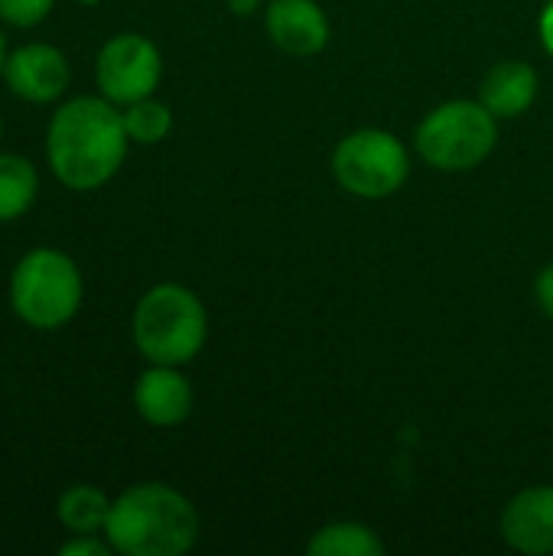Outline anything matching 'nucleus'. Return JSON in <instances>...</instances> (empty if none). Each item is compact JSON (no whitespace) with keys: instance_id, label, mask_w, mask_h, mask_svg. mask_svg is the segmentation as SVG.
Listing matches in <instances>:
<instances>
[{"instance_id":"obj_1","label":"nucleus","mask_w":553,"mask_h":556,"mask_svg":"<svg viewBox=\"0 0 553 556\" xmlns=\"http://www.w3.org/2000/svg\"><path fill=\"white\" fill-rule=\"evenodd\" d=\"M124 114L108 98H72L65 101L46 130V156L55 179L75 192L104 186L127 156Z\"/></svg>"},{"instance_id":"obj_2","label":"nucleus","mask_w":553,"mask_h":556,"mask_svg":"<svg viewBox=\"0 0 553 556\" xmlns=\"http://www.w3.org/2000/svg\"><path fill=\"white\" fill-rule=\"evenodd\" d=\"M104 538L114 554L179 556L199 541V515L176 489L147 482L114 498Z\"/></svg>"},{"instance_id":"obj_3","label":"nucleus","mask_w":553,"mask_h":556,"mask_svg":"<svg viewBox=\"0 0 553 556\" xmlns=\"http://www.w3.org/2000/svg\"><path fill=\"white\" fill-rule=\"evenodd\" d=\"M209 336V316L199 296L179 283L147 290L134 309V345L153 365L192 362Z\"/></svg>"},{"instance_id":"obj_4","label":"nucleus","mask_w":553,"mask_h":556,"mask_svg":"<svg viewBox=\"0 0 553 556\" xmlns=\"http://www.w3.org/2000/svg\"><path fill=\"white\" fill-rule=\"evenodd\" d=\"M81 274L75 261L52 248L29 251L10 277V306L29 329H62L81 306Z\"/></svg>"},{"instance_id":"obj_5","label":"nucleus","mask_w":553,"mask_h":556,"mask_svg":"<svg viewBox=\"0 0 553 556\" xmlns=\"http://www.w3.org/2000/svg\"><path fill=\"white\" fill-rule=\"evenodd\" d=\"M499 117L482 101H450L433 108L417 127L420 156L443 173L479 166L499 140Z\"/></svg>"},{"instance_id":"obj_6","label":"nucleus","mask_w":553,"mask_h":556,"mask_svg":"<svg viewBox=\"0 0 553 556\" xmlns=\"http://www.w3.org/2000/svg\"><path fill=\"white\" fill-rule=\"evenodd\" d=\"M339 186L359 199H388L411 173L404 143L388 130H355L332 153Z\"/></svg>"},{"instance_id":"obj_7","label":"nucleus","mask_w":553,"mask_h":556,"mask_svg":"<svg viewBox=\"0 0 553 556\" xmlns=\"http://www.w3.org/2000/svg\"><path fill=\"white\" fill-rule=\"evenodd\" d=\"M163 59L160 49L140 33H117L111 36L95 62V81L101 94L114 104H134L150 98L160 85Z\"/></svg>"},{"instance_id":"obj_8","label":"nucleus","mask_w":553,"mask_h":556,"mask_svg":"<svg viewBox=\"0 0 553 556\" xmlns=\"http://www.w3.org/2000/svg\"><path fill=\"white\" fill-rule=\"evenodd\" d=\"M68 75H72L68 59L55 46H46V42L20 46L3 62L7 88L16 98L33 101V104H46V101L62 98L65 88H68Z\"/></svg>"},{"instance_id":"obj_9","label":"nucleus","mask_w":553,"mask_h":556,"mask_svg":"<svg viewBox=\"0 0 553 556\" xmlns=\"http://www.w3.org/2000/svg\"><path fill=\"white\" fill-rule=\"evenodd\" d=\"M502 534L521 554H553V489L538 485L515 495L502 511Z\"/></svg>"},{"instance_id":"obj_10","label":"nucleus","mask_w":553,"mask_h":556,"mask_svg":"<svg viewBox=\"0 0 553 556\" xmlns=\"http://www.w3.org/2000/svg\"><path fill=\"white\" fill-rule=\"evenodd\" d=\"M267 33L290 55H316L329 42V20L313 0H274L267 7Z\"/></svg>"},{"instance_id":"obj_11","label":"nucleus","mask_w":553,"mask_h":556,"mask_svg":"<svg viewBox=\"0 0 553 556\" xmlns=\"http://www.w3.org/2000/svg\"><path fill=\"white\" fill-rule=\"evenodd\" d=\"M134 407L153 427H176L192 414V388L176 365H153L134 388Z\"/></svg>"},{"instance_id":"obj_12","label":"nucleus","mask_w":553,"mask_h":556,"mask_svg":"<svg viewBox=\"0 0 553 556\" xmlns=\"http://www.w3.org/2000/svg\"><path fill=\"white\" fill-rule=\"evenodd\" d=\"M538 98V72L525 62H499L479 88V101L495 117H518Z\"/></svg>"},{"instance_id":"obj_13","label":"nucleus","mask_w":553,"mask_h":556,"mask_svg":"<svg viewBox=\"0 0 553 556\" xmlns=\"http://www.w3.org/2000/svg\"><path fill=\"white\" fill-rule=\"evenodd\" d=\"M111 498L95 489V485H75L68 492H62L55 515L62 521L65 531L72 534H104L108 518H111Z\"/></svg>"},{"instance_id":"obj_14","label":"nucleus","mask_w":553,"mask_h":556,"mask_svg":"<svg viewBox=\"0 0 553 556\" xmlns=\"http://www.w3.org/2000/svg\"><path fill=\"white\" fill-rule=\"evenodd\" d=\"M36 192H39L36 166L26 156L0 153V225L26 215L29 205L36 202Z\"/></svg>"},{"instance_id":"obj_15","label":"nucleus","mask_w":553,"mask_h":556,"mask_svg":"<svg viewBox=\"0 0 553 556\" xmlns=\"http://www.w3.org/2000/svg\"><path fill=\"white\" fill-rule=\"evenodd\" d=\"M310 556H381L385 544L381 538L365 528V525H352V521H339L323 528L310 544H306Z\"/></svg>"},{"instance_id":"obj_16","label":"nucleus","mask_w":553,"mask_h":556,"mask_svg":"<svg viewBox=\"0 0 553 556\" xmlns=\"http://www.w3.org/2000/svg\"><path fill=\"white\" fill-rule=\"evenodd\" d=\"M124 127H127V137L134 143H160L169 127H173V114L163 101H153V98H140L134 104H127L124 111Z\"/></svg>"},{"instance_id":"obj_17","label":"nucleus","mask_w":553,"mask_h":556,"mask_svg":"<svg viewBox=\"0 0 553 556\" xmlns=\"http://www.w3.org/2000/svg\"><path fill=\"white\" fill-rule=\"evenodd\" d=\"M55 0H0V20L10 26H36L52 13Z\"/></svg>"},{"instance_id":"obj_18","label":"nucleus","mask_w":553,"mask_h":556,"mask_svg":"<svg viewBox=\"0 0 553 556\" xmlns=\"http://www.w3.org/2000/svg\"><path fill=\"white\" fill-rule=\"evenodd\" d=\"M59 554L62 556H111L114 554V547H111V541H98L95 534H75L72 541H65V544L59 547Z\"/></svg>"},{"instance_id":"obj_19","label":"nucleus","mask_w":553,"mask_h":556,"mask_svg":"<svg viewBox=\"0 0 553 556\" xmlns=\"http://www.w3.org/2000/svg\"><path fill=\"white\" fill-rule=\"evenodd\" d=\"M535 296H538V306H541V313L553 319V264H548V267L538 274Z\"/></svg>"},{"instance_id":"obj_20","label":"nucleus","mask_w":553,"mask_h":556,"mask_svg":"<svg viewBox=\"0 0 553 556\" xmlns=\"http://www.w3.org/2000/svg\"><path fill=\"white\" fill-rule=\"evenodd\" d=\"M541 42L553 55V0L544 7V16H541Z\"/></svg>"},{"instance_id":"obj_21","label":"nucleus","mask_w":553,"mask_h":556,"mask_svg":"<svg viewBox=\"0 0 553 556\" xmlns=\"http://www.w3.org/2000/svg\"><path fill=\"white\" fill-rule=\"evenodd\" d=\"M257 7V0H231V10L235 13H251Z\"/></svg>"},{"instance_id":"obj_22","label":"nucleus","mask_w":553,"mask_h":556,"mask_svg":"<svg viewBox=\"0 0 553 556\" xmlns=\"http://www.w3.org/2000/svg\"><path fill=\"white\" fill-rule=\"evenodd\" d=\"M3 62H7V39H3V33H0V72H3Z\"/></svg>"},{"instance_id":"obj_23","label":"nucleus","mask_w":553,"mask_h":556,"mask_svg":"<svg viewBox=\"0 0 553 556\" xmlns=\"http://www.w3.org/2000/svg\"><path fill=\"white\" fill-rule=\"evenodd\" d=\"M85 3H95V0H85Z\"/></svg>"},{"instance_id":"obj_24","label":"nucleus","mask_w":553,"mask_h":556,"mask_svg":"<svg viewBox=\"0 0 553 556\" xmlns=\"http://www.w3.org/2000/svg\"><path fill=\"white\" fill-rule=\"evenodd\" d=\"M0 134H3V124H0Z\"/></svg>"}]
</instances>
